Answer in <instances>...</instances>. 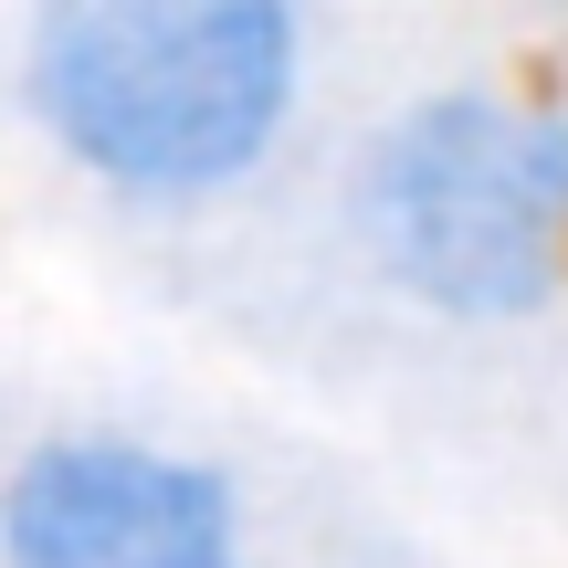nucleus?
<instances>
[{"label": "nucleus", "mask_w": 568, "mask_h": 568, "mask_svg": "<svg viewBox=\"0 0 568 568\" xmlns=\"http://www.w3.org/2000/svg\"><path fill=\"white\" fill-rule=\"evenodd\" d=\"M295 84V0H42L21 32L32 126L126 201H211L253 180Z\"/></svg>", "instance_id": "obj_1"}, {"label": "nucleus", "mask_w": 568, "mask_h": 568, "mask_svg": "<svg viewBox=\"0 0 568 568\" xmlns=\"http://www.w3.org/2000/svg\"><path fill=\"white\" fill-rule=\"evenodd\" d=\"M379 274L464 326H516L568 284V116L548 95H422L358 180Z\"/></svg>", "instance_id": "obj_2"}, {"label": "nucleus", "mask_w": 568, "mask_h": 568, "mask_svg": "<svg viewBox=\"0 0 568 568\" xmlns=\"http://www.w3.org/2000/svg\"><path fill=\"white\" fill-rule=\"evenodd\" d=\"M0 568H243V506L169 443L63 432L0 474Z\"/></svg>", "instance_id": "obj_3"}]
</instances>
